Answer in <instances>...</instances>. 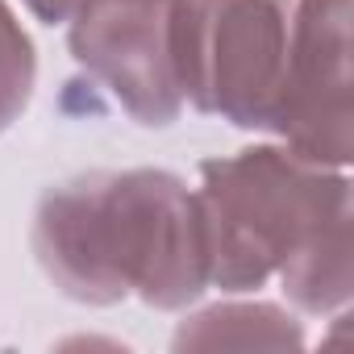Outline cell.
Segmentation results:
<instances>
[{"label":"cell","instance_id":"cell-1","mask_svg":"<svg viewBox=\"0 0 354 354\" xmlns=\"http://www.w3.org/2000/svg\"><path fill=\"white\" fill-rule=\"evenodd\" d=\"M42 275L75 304L109 308L138 296L184 313L209 292V238L196 188L175 171H84L42 192L30 221Z\"/></svg>","mask_w":354,"mask_h":354},{"label":"cell","instance_id":"cell-2","mask_svg":"<svg viewBox=\"0 0 354 354\" xmlns=\"http://www.w3.org/2000/svg\"><path fill=\"white\" fill-rule=\"evenodd\" d=\"M196 201L209 238V288L230 296L259 292L333 217L354 213L350 175L283 142L205 158Z\"/></svg>","mask_w":354,"mask_h":354},{"label":"cell","instance_id":"cell-3","mask_svg":"<svg viewBox=\"0 0 354 354\" xmlns=\"http://www.w3.org/2000/svg\"><path fill=\"white\" fill-rule=\"evenodd\" d=\"M292 0H171V55L184 104L234 129H271Z\"/></svg>","mask_w":354,"mask_h":354},{"label":"cell","instance_id":"cell-4","mask_svg":"<svg viewBox=\"0 0 354 354\" xmlns=\"http://www.w3.org/2000/svg\"><path fill=\"white\" fill-rule=\"evenodd\" d=\"M67 50L142 129L180 121L171 0H80L67 17Z\"/></svg>","mask_w":354,"mask_h":354},{"label":"cell","instance_id":"cell-5","mask_svg":"<svg viewBox=\"0 0 354 354\" xmlns=\"http://www.w3.org/2000/svg\"><path fill=\"white\" fill-rule=\"evenodd\" d=\"M267 133L321 167H350V0H296L292 5L288 63Z\"/></svg>","mask_w":354,"mask_h":354},{"label":"cell","instance_id":"cell-6","mask_svg":"<svg viewBox=\"0 0 354 354\" xmlns=\"http://www.w3.org/2000/svg\"><path fill=\"white\" fill-rule=\"evenodd\" d=\"M175 350H300L304 325L267 300H221L180 321Z\"/></svg>","mask_w":354,"mask_h":354},{"label":"cell","instance_id":"cell-7","mask_svg":"<svg viewBox=\"0 0 354 354\" xmlns=\"http://www.w3.org/2000/svg\"><path fill=\"white\" fill-rule=\"evenodd\" d=\"M354 213L333 217L275 279L283 283V296L292 308L308 317H329L342 313L354 296Z\"/></svg>","mask_w":354,"mask_h":354},{"label":"cell","instance_id":"cell-8","mask_svg":"<svg viewBox=\"0 0 354 354\" xmlns=\"http://www.w3.org/2000/svg\"><path fill=\"white\" fill-rule=\"evenodd\" d=\"M34 84H38L34 38L17 21L9 0H0V133L21 121V113L30 109Z\"/></svg>","mask_w":354,"mask_h":354},{"label":"cell","instance_id":"cell-9","mask_svg":"<svg viewBox=\"0 0 354 354\" xmlns=\"http://www.w3.org/2000/svg\"><path fill=\"white\" fill-rule=\"evenodd\" d=\"M21 5L42 21V26H63L71 17V9L80 5V0H21Z\"/></svg>","mask_w":354,"mask_h":354}]
</instances>
